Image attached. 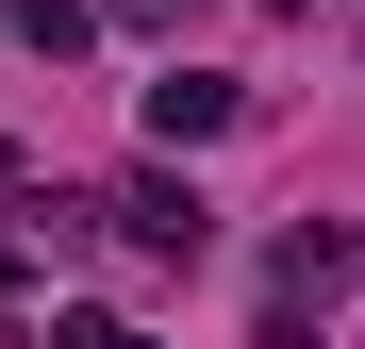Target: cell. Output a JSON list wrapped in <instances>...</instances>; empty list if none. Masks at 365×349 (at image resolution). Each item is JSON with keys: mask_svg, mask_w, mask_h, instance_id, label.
<instances>
[{"mask_svg": "<svg viewBox=\"0 0 365 349\" xmlns=\"http://www.w3.org/2000/svg\"><path fill=\"white\" fill-rule=\"evenodd\" d=\"M116 216H133L150 266H200V183H116Z\"/></svg>", "mask_w": 365, "mask_h": 349, "instance_id": "7a4b0ae2", "label": "cell"}, {"mask_svg": "<svg viewBox=\"0 0 365 349\" xmlns=\"http://www.w3.org/2000/svg\"><path fill=\"white\" fill-rule=\"evenodd\" d=\"M232 116H250V100H232L216 67H166V84H150V133H166V150H200V133H232Z\"/></svg>", "mask_w": 365, "mask_h": 349, "instance_id": "6da1fadb", "label": "cell"}, {"mask_svg": "<svg viewBox=\"0 0 365 349\" xmlns=\"http://www.w3.org/2000/svg\"><path fill=\"white\" fill-rule=\"evenodd\" d=\"M50 349H150V333H116V316H50Z\"/></svg>", "mask_w": 365, "mask_h": 349, "instance_id": "277c9868", "label": "cell"}, {"mask_svg": "<svg viewBox=\"0 0 365 349\" xmlns=\"http://www.w3.org/2000/svg\"><path fill=\"white\" fill-rule=\"evenodd\" d=\"M349 266H365V233H349V216H299V233H282V300H332Z\"/></svg>", "mask_w": 365, "mask_h": 349, "instance_id": "3957f363", "label": "cell"}]
</instances>
